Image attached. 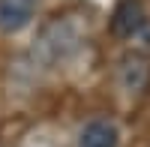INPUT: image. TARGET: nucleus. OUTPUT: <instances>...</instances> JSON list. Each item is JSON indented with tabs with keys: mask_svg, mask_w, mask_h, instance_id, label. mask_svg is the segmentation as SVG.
<instances>
[{
	"mask_svg": "<svg viewBox=\"0 0 150 147\" xmlns=\"http://www.w3.org/2000/svg\"><path fill=\"white\" fill-rule=\"evenodd\" d=\"M147 81H150V60L144 54H138V51L123 54L120 63H117V84H120V90L129 93V96H138L147 87Z\"/></svg>",
	"mask_w": 150,
	"mask_h": 147,
	"instance_id": "1",
	"label": "nucleus"
},
{
	"mask_svg": "<svg viewBox=\"0 0 150 147\" xmlns=\"http://www.w3.org/2000/svg\"><path fill=\"white\" fill-rule=\"evenodd\" d=\"M36 0H0V33H21L33 21Z\"/></svg>",
	"mask_w": 150,
	"mask_h": 147,
	"instance_id": "2",
	"label": "nucleus"
},
{
	"mask_svg": "<svg viewBox=\"0 0 150 147\" xmlns=\"http://www.w3.org/2000/svg\"><path fill=\"white\" fill-rule=\"evenodd\" d=\"M141 27H144V6L138 0H123V3L114 9L111 30L117 36H123V39H129V36H135Z\"/></svg>",
	"mask_w": 150,
	"mask_h": 147,
	"instance_id": "3",
	"label": "nucleus"
},
{
	"mask_svg": "<svg viewBox=\"0 0 150 147\" xmlns=\"http://www.w3.org/2000/svg\"><path fill=\"white\" fill-rule=\"evenodd\" d=\"M78 147H117V126L105 117L90 120L78 135Z\"/></svg>",
	"mask_w": 150,
	"mask_h": 147,
	"instance_id": "4",
	"label": "nucleus"
}]
</instances>
